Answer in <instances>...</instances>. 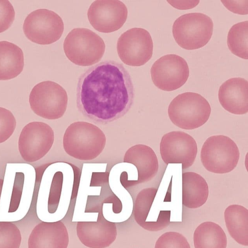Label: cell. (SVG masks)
Instances as JSON below:
<instances>
[{
  "label": "cell",
  "instance_id": "27",
  "mask_svg": "<svg viewBox=\"0 0 248 248\" xmlns=\"http://www.w3.org/2000/svg\"><path fill=\"white\" fill-rule=\"evenodd\" d=\"M16 120L9 110L0 107V143L8 140L16 127Z\"/></svg>",
  "mask_w": 248,
  "mask_h": 248
},
{
  "label": "cell",
  "instance_id": "5",
  "mask_svg": "<svg viewBox=\"0 0 248 248\" xmlns=\"http://www.w3.org/2000/svg\"><path fill=\"white\" fill-rule=\"evenodd\" d=\"M213 26L212 19L208 16L200 13H188L175 20L172 26V34L181 48L196 50L209 41Z\"/></svg>",
  "mask_w": 248,
  "mask_h": 248
},
{
  "label": "cell",
  "instance_id": "6",
  "mask_svg": "<svg viewBox=\"0 0 248 248\" xmlns=\"http://www.w3.org/2000/svg\"><path fill=\"white\" fill-rule=\"evenodd\" d=\"M240 152L236 144L228 136L215 135L208 137L201 151V160L209 172L225 174L236 166Z\"/></svg>",
  "mask_w": 248,
  "mask_h": 248
},
{
  "label": "cell",
  "instance_id": "1",
  "mask_svg": "<svg viewBox=\"0 0 248 248\" xmlns=\"http://www.w3.org/2000/svg\"><path fill=\"white\" fill-rule=\"evenodd\" d=\"M135 90L129 72L113 60L100 62L79 77L77 106L83 116L106 124L125 115L133 103Z\"/></svg>",
  "mask_w": 248,
  "mask_h": 248
},
{
  "label": "cell",
  "instance_id": "30",
  "mask_svg": "<svg viewBox=\"0 0 248 248\" xmlns=\"http://www.w3.org/2000/svg\"><path fill=\"white\" fill-rule=\"evenodd\" d=\"M3 180L0 178V199L3 186Z\"/></svg>",
  "mask_w": 248,
  "mask_h": 248
},
{
  "label": "cell",
  "instance_id": "14",
  "mask_svg": "<svg viewBox=\"0 0 248 248\" xmlns=\"http://www.w3.org/2000/svg\"><path fill=\"white\" fill-rule=\"evenodd\" d=\"M128 11L126 5L118 0H97L87 12L89 21L99 32L108 33L120 29L125 23Z\"/></svg>",
  "mask_w": 248,
  "mask_h": 248
},
{
  "label": "cell",
  "instance_id": "21",
  "mask_svg": "<svg viewBox=\"0 0 248 248\" xmlns=\"http://www.w3.org/2000/svg\"><path fill=\"white\" fill-rule=\"evenodd\" d=\"M226 226L231 236L238 244L248 246V210L243 206L232 204L225 210Z\"/></svg>",
  "mask_w": 248,
  "mask_h": 248
},
{
  "label": "cell",
  "instance_id": "2",
  "mask_svg": "<svg viewBox=\"0 0 248 248\" xmlns=\"http://www.w3.org/2000/svg\"><path fill=\"white\" fill-rule=\"evenodd\" d=\"M106 137L97 126L86 121L71 123L66 129L63 148L71 157L82 161L97 158L104 150Z\"/></svg>",
  "mask_w": 248,
  "mask_h": 248
},
{
  "label": "cell",
  "instance_id": "28",
  "mask_svg": "<svg viewBox=\"0 0 248 248\" xmlns=\"http://www.w3.org/2000/svg\"><path fill=\"white\" fill-rule=\"evenodd\" d=\"M15 17L14 7L9 0H0V33L12 24Z\"/></svg>",
  "mask_w": 248,
  "mask_h": 248
},
{
  "label": "cell",
  "instance_id": "15",
  "mask_svg": "<svg viewBox=\"0 0 248 248\" xmlns=\"http://www.w3.org/2000/svg\"><path fill=\"white\" fill-rule=\"evenodd\" d=\"M76 231L80 242L89 248H107L117 235L116 224L107 220L102 211L98 213L96 221L78 222Z\"/></svg>",
  "mask_w": 248,
  "mask_h": 248
},
{
  "label": "cell",
  "instance_id": "26",
  "mask_svg": "<svg viewBox=\"0 0 248 248\" xmlns=\"http://www.w3.org/2000/svg\"><path fill=\"white\" fill-rule=\"evenodd\" d=\"M155 248H190L186 239L182 234L166 232L156 240Z\"/></svg>",
  "mask_w": 248,
  "mask_h": 248
},
{
  "label": "cell",
  "instance_id": "4",
  "mask_svg": "<svg viewBox=\"0 0 248 248\" xmlns=\"http://www.w3.org/2000/svg\"><path fill=\"white\" fill-rule=\"evenodd\" d=\"M67 58L74 64L89 66L99 62L105 50L102 38L92 31L78 28L70 32L63 42Z\"/></svg>",
  "mask_w": 248,
  "mask_h": 248
},
{
  "label": "cell",
  "instance_id": "18",
  "mask_svg": "<svg viewBox=\"0 0 248 248\" xmlns=\"http://www.w3.org/2000/svg\"><path fill=\"white\" fill-rule=\"evenodd\" d=\"M124 162L134 165L138 170V180L136 183H144L150 181L158 170L157 156L150 147L143 144L132 146L125 152Z\"/></svg>",
  "mask_w": 248,
  "mask_h": 248
},
{
  "label": "cell",
  "instance_id": "17",
  "mask_svg": "<svg viewBox=\"0 0 248 248\" xmlns=\"http://www.w3.org/2000/svg\"><path fill=\"white\" fill-rule=\"evenodd\" d=\"M218 99L223 108L235 115L248 112V83L240 77L231 78L220 86Z\"/></svg>",
  "mask_w": 248,
  "mask_h": 248
},
{
  "label": "cell",
  "instance_id": "22",
  "mask_svg": "<svg viewBox=\"0 0 248 248\" xmlns=\"http://www.w3.org/2000/svg\"><path fill=\"white\" fill-rule=\"evenodd\" d=\"M193 242L195 248H226L227 239L225 232L219 225L206 221L195 229Z\"/></svg>",
  "mask_w": 248,
  "mask_h": 248
},
{
  "label": "cell",
  "instance_id": "8",
  "mask_svg": "<svg viewBox=\"0 0 248 248\" xmlns=\"http://www.w3.org/2000/svg\"><path fill=\"white\" fill-rule=\"evenodd\" d=\"M23 29L26 37L32 42L49 45L60 38L64 25L62 18L55 12L46 9H39L27 16Z\"/></svg>",
  "mask_w": 248,
  "mask_h": 248
},
{
  "label": "cell",
  "instance_id": "20",
  "mask_svg": "<svg viewBox=\"0 0 248 248\" xmlns=\"http://www.w3.org/2000/svg\"><path fill=\"white\" fill-rule=\"evenodd\" d=\"M22 50L16 44L0 41V80H8L17 77L24 67Z\"/></svg>",
  "mask_w": 248,
  "mask_h": 248
},
{
  "label": "cell",
  "instance_id": "25",
  "mask_svg": "<svg viewBox=\"0 0 248 248\" xmlns=\"http://www.w3.org/2000/svg\"><path fill=\"white\" fill-rule=\"evenodd\" d=\"M112 203V210L115 214L120 213L122 204L119 199L113 193L106 197L89 196L85 210V213H98L102 211L104 203Z\"/></svg>",
  "mask_w": 248,
  "mask_h": 248
},
{
  "label": "cell",
  "instance_id": "13",
  "mask_svg": "<svg viewBox=\"0 0 248 248\" xmlns=\"http://www.w3.org/2000/svg\"><path fill=\"white\" fill-rule=\"evenodd\" d=\"M157 192V189L154 187L142 189L137 196L133 206L136 222L143 229L151 231H160L170 222V210L153 206Z\"/></svg>",
  "mask_w": 248,
  "mask_h": 248
},
{
  "label": "cell",
  "instance_id": "23",
  "mask_svg": "<svg viewBox=\"0 0 248 248\" xmlns=\"http://www.w3.org/2000/svg\"><path fill=\"white\" fill-rule=\"evenodd\" d=\"M248 21L233 25L227 36V45L230 51L239 57L248 59Z\"/></svg>",
  "mask_w": 248,
  "mask_h": 248
},
{
  "label": "cell",
  "instance_id": "24",
  "mask_svg": "<svg viewBox=\"0 0 248 248\" xmlns=\"http://www.w3.org/2000/svg\"><path fill=\"white\" fill-rule=\"evenodd\" d=\"M21 231L13 222L0 221V248H19Z\"/></svg>",
  "mask_w": 248,
  "mask_h": 248
},
{
  "label": "cell",
  "instance_id": "3",
  "mask_svg": "<svg viewBox=\"0 0 248 248\" xmlns=\"http://www.w3.org/2000/svg\"><path fill=\"white\" fill-rule=\"evenodd\" d=\"M211 111L208 101L200 94L193 92L177 96L168 110L171 122L185 130H193L202 126L208 121Z\"/></svg>",
  "mask_w": 248,
  "mask_h": 248
},
{
  "label": "cell",
  "instance_id": "9",
  "mask_svg": "<svg viewBox=\"0 0 248 248\" xmlns=\"http://www.w3.org/2000/svg\"><path fill=\"white\" fill-rule=\"evenodd\" d=\"M54 141V131L49 125L40 121L31 122L21 132L18 141V150L25 161L36 162L48 153Z\"/></svg>",
  "mask_w": 248,
  "mask_h": 248
},
{
  "label": "cell",
  "instance_id": "11",
  "mask_svg": "<svg viewBox=\"0 0 248 248\" xmlns=\"http://www.w3.org/2000/svg\"><path fill=\"white\" fill-rule=\"evenodd\" d=\"M189 75L186 61L182 57L170 54L157 59L151 68V76L154 84L159 89L171 91L182 86Z\"/></svg>",
  "mask_w": 248,
  "mask_h": 248
},
{
  "label": "cell",
  "instance_id": "7",
  "mask_svg": "<svg viewBox=\"0 0 248 248\" xmlns=\"http://www.w3.org/2000/svg\"><path fill=\"white\" fill-rule=\"evenodd\" d=\"M31 108L37 115L49 120L57 119L64 114L68 103L65 89L57 83L46 81L35 85L29 96Z\"/></svg>",
  "mask_w": 248,
  "mask_h": 248
},
{
  "label": "cell",
  "instance_id": "16",
  "mask_svg": "<svg viewBox=\"0 0 248 248\" xmlns=\"http://www.w3.org/2000/svg\"><path fill=\"white\" fill-rule=\"evenodd\" d=\"M69 235L62 221H41L31 230L28 239V248H67Z\"/></svg>",
  "mask_w": 248,
  "mask_h": 248
},
{
  "label": "cell",
  "instance_id": "29",
  "mask_svg": "<svg viewBox=\"0 0 248 248\" xmlns=\"http://www.w3.org/2000/svg\"><path fill=\"white\" fill-rule=\"evenodd\" d=\"M22 189V186L20 187V186L16 185L15 187L14 186L8 210L9 213L15 212L18 209L20 201Z\"/></svg>",
  "mask_w": 248,
  "mask_h": 248
},
{
  "label": "cell",
  "instance_id": "10",
  "mask_svg": "<svg viewBox=\"0 0 248 248\" xmlns=\"http://www.w3.org/2000/svg\"><path fill=\"white\" fill-rule=\"evenodd\" d=\"M117 50L120 59L125 64L132 66H142L152 56V38L144 29L131 28L119 38Z\"/></svg>",
  "mask_w": 248,
  "mask_h": 248
},
{
  "label": "cell",
  "instance_id": "12",
  "mask_svg": "<svg viewBox=\"0 0 248 248\" xmlns=\"http://www.w3.org/2000/svg\"><path fill=\"white\" fill-rule=\"evenodd\" d=\"M197 145L189 134L182 131H172L164 134L160 143V153L163 162L181 164L183 169L194 163L197 154Z\"/></svg>",
  "mask_w": 248,
  "mask_h": 248
},
{
  "label": "cell",
  "instance_id": "19",
  "mask_svg": "<svg viewBox=\"0 0 248 248\" xmlns=\"http://www.w3.org/2000/svg\"><path fill=\"white\" fill-rule=\"evenodd\" d=\"M209 194L208 184L200 174L193 172L182 174V204L195 209L203 205Z\"/></svg>",
  "mask_w": 248,
  "mask_h": 248
}]
</instances>
